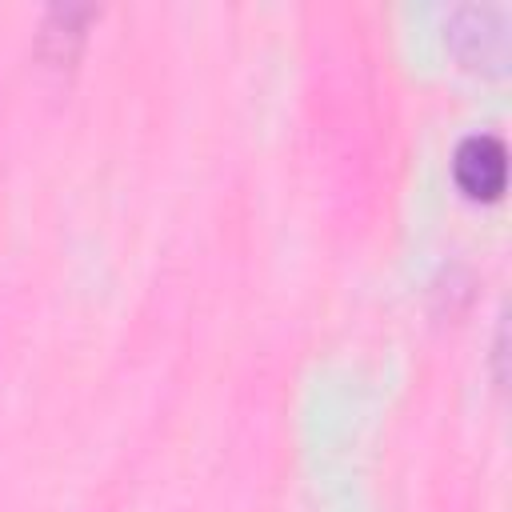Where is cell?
<instances>
[{
  "instance_id": "3957f363",
  "label": "cell",
  "mask_w": 512,
  "mask_h": 512,
  "mask_svg": "<svg viewBox=\"0 0 512 512\" xmlns=\"http://www.w3.org/2000/svg\"><path fill=\"white\" fill-rule=\"evenodd\" d=\"M88 16H92V8H72V4L48 8L44 32H40L44 52H48L52 60H72V52H76V44H80V36H84L80 28H84Z\"/></svg>"
},
{
  "instance_id": "6da1fadb",
  "label": "cell",
  "mask_w": 512,
  "mask_h": 512,
  "mask_svg": "<svg viewBox=\"0 0 512 512\" xmlns=\"http://www.w3.org/2000/svg\"><path fill=\"white\" fill-rule=\"evenodd\" d=\"M444 44L464 68L496 76L508 68V12L488 0H464L448 8Z\"/></svg>"
},
{
  "instance_id": "7a4b0ae2",
  "label": "cell",
  "mask_w": 512,
  "mask_h": 512,
  "mask_svg": "<svg viewBox=\"0 0 512 512\" xmlns=\"http://www.w3.org/2000/svg\"><path fill=\"white\" fill-rule=\"evenodd\" d=\"M452 176L464 196L472 200H496L508 180V152L504 140L492 132H472L452 152Z\"/></svg>"
}]
</instances>
